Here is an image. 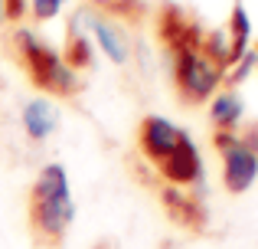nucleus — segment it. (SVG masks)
I'll list each match as a JSON object with an SVG mask.
<instances>
[{"label":"nucleus","mask_w":258,"mask_h":249,"mask_svg":"<svg viewBox=\"0 0 258 249\" xmlns=\"http://www.w3.org/2000/svg\"><path fill=\"white\" fill-rule=\"evenodd\" d=\"M200 39L176 46V85H180L186 102H206L226 82V66L216 63L200 46Z\"/></svg>","instance_id":"obj_1"},{"label":"nucleus","mask_w":258,"mask_h":249,"mask_svg":"<svg viewBox=\"0 0 258 249\" xmlns=\"http://www.w3.org/2000/svg\"><path fill=\"white\" fill-rule=\"evenodd\" d=\"M13 39H17L20 53H23V63H26V69H30L33 82H36L39 89L56 92V95H69V92L76 89V72L66 66V59L59 56L56 49H49V46L39 36H33L30 30H17Z\"/></svg>","instance_id":"obj_2"},{"label":"nucleus","mask_w":258,"mask_h":249,"mask_svg":"<svg viewBox=\"0 0 258 249\" xmlns=\"http://www.w3.org/2000/svg\"><path fill=\"white\" fill-rule=\"evenodd\" d=\"M222 151V184L229 193H245L258 180V154L235 131H216Z\"/></svg>","instance_id":"obj_3"},{"label":"nucleus","mask_w":258,"mask_h":249,"mask_svg":"<svg viewBox=\"0 0 258 249\" xmlns=\"http://www.w3.org/2000/svg\"><path fill=\"white\" fill-rule=\"evenodd\" d=\"M186 141V131L180 125H173L170 118H160V115H147L138 128V144H141V154L154 164L173 154L176 147Z\"/></svg>","instance_id":"obj_4"},{"label":"nucleus","mask_w":258,"mask_h":249,"mask_svg":"<svg viewBox=\"0 0 258 249\" xmlns=\"http://www.w3.org/2000/svg\"><path fill=\"white\" fill-rule=\"evenodd\" d=\"M72 220H76L72 197L49 200V204H30V226L39 243H59L66 236V230L72 226Z\"/></svg>","instance_id":"obj_5"},{"label":"nucleus","mask_w":258,"mask_h":249,"mask_svg":"<svg viewBox=\"0 0 258 249\" xmlns=\"http://www.w3.org/2000/svg\"><path fill=\"white\" fill-rule=\"evenodd\" d=\"M157 171L164 174L167 187H189V184L200 180L203 164H200V151H196V144L189 141V134H186V141H183L173 154H167V158L160 161Z\"/></svg>","instance_id":"obj_6"},{"label":"nucleus","mask_w":258,"mask_h":249,"mask_svg":"<svg viewBox=\"0 0 258 249\" xmlns=\"http://www.w3.org/2000/svg\"><path fill=\"white\" fill-rule=\"evenodd\" d=\"M88 36H92V43L98 46V49L105 53V56L111 59L114 66H124L127 59H131V43H127V33L121 30L114 20L95 13L92 26H88Z\"/></svg>","instance_id":"obj_7"},{"label":"nucleus","mask_w":258,"mask_h":249,"mask_svg":"<svg viewBox=\"0 0 258 249\" xmlns=\"http://www.w3.org/2000/svg\"><path fill=\"white\" fill-rule=\"evenodd\" d=\"M20 122H23L26 134H30L33 141H46V138H52L56 128H59V109H56L52 98L36 95V98H30V102L23 105Z\"/></svg>","instance_id":"obj_8"},{"label":"nucleus","mask_w":258,"mask_h":249,"mask_svg":"<svg viewBox=\"0 0 258 249\" xmlns=\"http://www.w3.org/2000/svg\"><path fill=\"white\" fill-rule=\"evenodd\" d=\"M62 197H72L66 167L62 164H46L43 171L36 174V180H33L30 204H49V200H62Z\"/></svg>","instance_id":"obj_9"},{"label":"nucleus","mask_w":258,"mask_h":249,"mask_svg":"<svg viewBox=\"0 0 258 249\" xmlns=\"http://www.w3.org/2000/svg\"><path fill=\"white\" fill-rule=\"evenodd\" d=\"M245 115V105H242V95L235 89H226V92H216L213 95V105H209V118H213L216 131H235Z\"/></svg>","instance_id":"obj_10"},{"label":"nucleus","mask_w":258,"mask_h":249,"mask_svg":"<svg viewBox=\"0 0 258 249\" xmlns=\"http://www.w3.org/2000/svg\"><path fill=\"white\" fill-rule=\"evenodd\" d=\"M164 204L170 207V213L180 223H186V226H193L196 220H200V207H196V200L189 197V193H183L180 187H167L164 190Z\"/></svg>","instance_id":"obj_11"},{"label":"nucleus","mask_w":258,"mask_h":249,"mask_svg":"<svg viewBox=\"0 0 258 249\" xmlns=\"http://www.w3.org/2000/svg\"><path fill=\"white\" fill-rule=\"evenodd\" d=\"M226 30H229V36H232L239 56H242V53L248 49V36H252V23H248V13H245V7H242V4L232 7V20H229Z\"/></svg>","instance_id":"obj_12"},{"label":"nucleus","mask_w":258,"mask_h":249,"mask_svg":"<svg viewBox=\"0 0 258 249\" xmlns=\"http://www.w3.org/2000/svg\"><path fill=\"white\" fill-rule=\"evenodd\" d=\"M255 66H258V53L245 49V53H242V56H239V59H235V63H232V66H229V69H226V82H229V85L242 82V79H245L248 72L255 69Z\"/></svg>","instance_id":"obj_13"},{"label":"nucleus","mask_w":258,"mask_h":249,"mask_svg":"<svg viewBox=\"0 0 258 249\" xmlns=\"http://www.w3.org/2000/svg\"><path fill=\"white\" fill-rule=\"evenodd\" d=\"M66 0H30V10L36 20H56L62 13Z\"/></svg>","instance_id":"obj_14"},{"label":"nucleus","mask_w":258,"mask_h":249,"mask_svg":"<svg viewBox=\"0 0 258 249\" xmlns=\"http://www.w3.org/2000/svg\"><path fill=\"white\" fill-rule=\"evenodd\" d=\"M30 7V0H4V10H7V20H20Z\"/></svg>","instance_id":"obj_15"},{"label":"nucleus","mask_w":258,"mask_h":249,"mask_svg":"<svg viewBox=\"0 0 258 249\" xmlns=\"http://www.w3.org/2000/svg\"><path fill=\"white\" fill-rule=\"evenodd\" d=\"M0 23H7V10H4V0H0Z\"/></svg>","instance_id":"obj_16"}]
</instances>
